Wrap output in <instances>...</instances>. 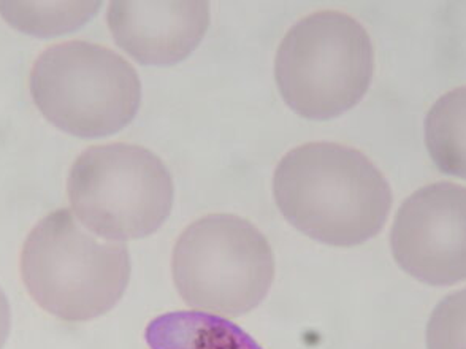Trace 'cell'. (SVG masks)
<instances>
[{
	"label": "cell",
	"mask_w": 466,
	"mask_h": 349,
	"mask_svg": "<svg viewBox=\"0 0 466 349\" xmlns=\"http://www.w3.org/2000/svg\"><path fill=\"white\" fill-rule=\"evenodd\" d=\"M273 194L282 216L309 239L339 248L376 237L392 209L380 169L354 148L313 141L278 164Z\"/></svg>",
	"instance_id": "6da1fadb"
},
{
	"label": "cell",
	"mask_w": 466,
	"mask_h": 349,
	"mask_svg": "<svg viewBox=\"0 0 466 349\" xmlns=\"http://www.w3.org/2000/svg\"><path fill=\"white\" fill-rule=\"evenodd\" d=\"M21 278L42 310L67 323H85L123 299L130 280L129 250L89 232L70 210H56L25 237Z\"/></svg>",
	"instance_id": "7a4b0ae2"
},
{
	"label": "cell",
	"mask_w": 466,
	"mask_h": 349,
	"mask_svg": "<svg viewBox=\"0 0 466 349\" xmlns=\"http://www.w3.org/2000/svg\"><path fill=\"white\" fill-rule=\"evenodd\" d=\"M374 53L369 32L341 12H318L289 29L278 48L275 78L289 108L326 121L354 108L369 91Z\"/></svg>",
	"instance_id": "3957f363"
},
{
	"label": "cell",
	"mask_w": 466,
	"mask_h": 349,
	"mask_svg": "<svg viewBox=\"0 0 466 349\" xmlns=\"http://www.w3.org/2000/svg\"><path fill=\"white\" fill-rule=\"evenodd\" d=\"M29 89L49 123L81 139L116 134L140 108V77L132 64L83 40L45 49L32 66Z\"/></svg>",
	"instance_id": "277c9868"
},
{
	"label": "cell",
	"mask_w": 466,
	"mask_h": 349,
	"mask_svg": "<svg viewBox=\"0 0 466 349\" xmlns=\"http://www.w3.org/2000/svg\"><path fill=\"white\" fill-rule=\"evenodd\" d=\"M74 215L89 232L113 241L145 239L172 213L173 180L147 148L110 143L87 148L67 180Z\"/></svg>",
	"instance_id": "5b68a950"
},
{
	"label": "cell",
	"mask_w": 466,
	"mask_h": 349,
	"mask_svg": "<svg viewBox=\"0 0 466 349\" xmlns=\"http://www.w3.org/2000/svg\"><path fill=\"white\" fill-rule=\"evenodd\" d=\"M173 282L192 308L238 318L264 301L275 278L268 240L235 215L203 216L179 235Z\"/></svg>",
	"instance_id": "8992f818"
},
{
	"label": "cell",
	"mask_w": 466,
	"mask_h": 349,
	"mask_svg": "<svg viewBox=\"0 0 466 349\" xmlns=\"http://www.w3.org/2000/svg\"><path fill=\"white\" fill-rule=\"evenodd\" d=\"M393 258L419 282L466 280V188L429 184L400 207L390 233Z\"/></svg>",
	"instance_id": "52a82bcc"
},
{
	"label": "cell",
	"mask_w": 466,
	"mask_h": 349,
	"mask_svg": "<svg viewBox=\"0 0 466 349\" xmlns=\"http://www.w3.org/2000/svg\"><path fill=\"white\" fill-rule=\"evenodd\" d=\"M209 26L208 2H111L108 27L121 48L143 66L185 61Z\"/></svg>",
	"instance_id": "ba28073f"
},
{
	"label": "cell",
	"mask_w": 466,
	"mask_h": 349,
	"mask_svg": "<svg viewBox=\"0 0 466 349\" xmlns=\"http://www.w3.org/2000/svg\"><path fill=\"white\" fill-rule=\"evenodd\" d=\"M151 349H262L254 338L228 319L203 312H172L147 324Z\"/></svg>",
	"instance_id": "9c48e42d"
},
{
	"label": "cell",
	"mask_w": 466,
	"mask_h": 349,
	"mask_svg": "<svg viewBox=\"0 0 466 349\" xmlns=\"http://www.w3.org/2000/svg\"><path fill=\"white\" fill-rule=\"evenodd\" d=\"M425 143L441 172L466 180V87L449 91L430 108Z\"/></svg>",
	"instance_id": "30bf717a"
},
{
	"label": "cell",
	"mask_w": 466,
	"mask_h": 349,
	"mask_svg": "<svg viewBox=\"0 0 466 349\" xmlns=\"http://www.w3.org/2000/svg\"><path fill=\"white\" fill-rule=\"evenodd\" d=\"M100 5V2H0V15L27 36L55 37L80 29Z\"/></svg>",
	"instance_id": "8fae6325"
},
{
	"label": "cell",
	"mask_w": 466,
	"mask_h": 349,
	"mask_svg": "<svg viewBox=\"0 0 466 349\" xmlns=\"http://www.w3.org/2000/svg\"><path fill=\"white\" fill-rule=\"evenodd\" d=\"M429 349H466V289L440 302L427 325Z\"/></svg>",
	"instance_id": "7c38bea8"
},
{
	"label": "cell",
	"mask_w": 466,
	"mask_h": 349,
	"mask_svg": "<svg viewBox=\"0 0 466 349\" xmlns=\"http://www.w3.org/2000/svg\"><path fill=\"white\" fill-rule=\"evenodd\" d=\"M12 329V312L5 293L0 288V349L4 348Z\"/></svg>",
	"instance_id": "4fadbf2b"
}]
</instances>
